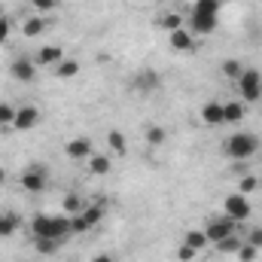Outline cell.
Returning a JSON list of instances; mask_svg holds the SVG:
<instances>
[{"label":"cell","mask_w":262,"mask_h":262,"mask_svg":"<svg viewBox=\"0 0 262 262\" xmlns=\"http://www.w3.org/2000/svg\"><path fill=\"white\" fill-rule=\"evenodd\" d=\"M34 238H52V241H64L70 235V216H49V213H37L31 220Z\"/></svg>","instance_id":"obj_1"},{"label":"cell","mask_w":262,"mask_h":262,"mask_svg":"<svg viewBox=\"0 0 262 262\" xmlns=\"http://www.w3.org/2000/svg\"><path fill=\"white\" fill-rule=\"evenodd\" d=\"M223 149H226L229 159L244 162V159H253V156L259 152V137L250 134V131H238V134H232V137L223 143Z\"/></svg>","instance_id":"obj_2"},{"label":"cell","mask_w":262,"mask_h":262,"mask_svg":"<svg viewBox=\"0 0 262 262\" xmlns=\"http://www.w3.org/2000/svg\"><path fill=\"white\" fill-rule=\"evenodd\" d=\"M238 89H241V101L256 104L262 98V73L253 67H244V73L238 76Z\"/></svg>","instance_id":"obj_3"},{"label":"cell","mask_w":262,"mask_h":262,"mask_svg":"<svg viewBox=\"0 0 262 262\" xmlns=\"http://www.w3.org/2000/svg\"><path fill=\"white\" fill-rule=\"evenodd\" d=\"M101 220H104V207H101V204H89L82 213L70 216V232H89V229H95Z\"/></svg>","instance_id":"obj_4"},{"label":"cell","mask_w":262,"mask_h":262,"mask_svg":"<svg viewBox=\"0 0 262 262\" xmlns=\"http://www.w3.org/2000/svg\"><path fill=\"white\" fill-rule=\"evenodd\" d=\"M223 210H226V216H232L235 223H244V220L253 213V204L247 201V195L232 192V195H226V201H223Z\"/></svg>","instance_id":"obj_5"},{"label":"cell","mask_w":262,"mask_h":262,"mask_svg":"<svg viewBox=\"0 0 262 262\" xmlns=\"http://www.w3.org/2000/svg\"><path fill=\"white\" fill-rule=\"evenodd\" d=\"M235 229H238V223H235L232 216H220V220H210V223L204 226V235H207V241H213V244H220L223 238H229V235H235Z\"/></svg>","instance_id":"obj_6"},{"label":"cell","mask_w":262,"mask_h":262,"mask_svg":"<svg viewBox=\"0 0 262 262\" xmlns=\"http://www.w3.org/2000/svg\"><path fill=\"white\" fill-rule=\"evenodd\" d=\"M21 186L28 189V192H43L46 189V168L43 165H28L25 168V174H21Z\"/></svg>","instance_id":"obj_7"},{"label":"cell","mask_w":262,"mask_h":262,"mask_svg":"<svg viewBox=\"0 0 262 262\" xmlns=\"http://www.w3.org/2000/svg\"><path fill=\"white\" fill-rule=\"evenodd\" d=\"M9 76L18 82H34L37 79V61L34 58H15L9 64Z\"/></svg>","instance_id":"obj_8"},{"label":"cell","mask_w":262,"mask_h":262,"mask_svg":"<svg viewBox=\"0 0 262 262\" xmlns=\"http://www.w3.org/2000/svg\"><path fill=\"white\" fill-rule=\"evenodd\" d=\"M168 43H171L174 52H192V49H195V34L180 28V31H171V34H168Z\"/></svg>","instance_id":"obj_9"},{"label":"cell","mask_w":262,"mask_h":262,"mask_svg":"<svg viewBox=\"0 0 262 262\" xmlns=\"http://www.w3.org/2000/svg\"><path fill=\"white\" fill-rule=\"evenodd\" d=\"M37 122H40V110H37V107H18L15 122H12V131H31Z\"/></svg>","instance_id":"obj_10"},{"label":"cell","mask_w":262,"mask_h":262,"mask_svg":"<svg viewBox=\"0 0 262 262\" xmlns=\"http://www.w3.org/2000/svg\"><path fill=\"white\" fill-rule=\"evenodd\" d=\"M162 85V76L156 73V70H140L134 79H131V89H137V92H156Z\"/></svg>","instance_id":"obj_11"},{"label":"cell","mask_w":262,"mask_h":262,"mask_svg":"<svg viewBox=\"0 0 262 262\" xmlns=\"http://www.w3.org/2000/svg\"><path fill=\"white\" fill-rule=\"evenodd\" d=\"M64 152H67V159L79 162V159H89L95 149H92V140H89V137H73V140L64 146Z\"/></svg>","instance_id":"obj_12"},{"label":"cell","mask_w":262,"mask_h":262,"mask_svg":"<svg viewBox=\"0 0 262 262\" xmlns=\"http://www.w3.org/2000/svg\"><path fill=\"white\" fill-rule=\"evenodd\" d=\"M61 58H64V49L61 46H43L34 61H37V67H55Z\"/></svg>","instance_id":"obj_13"},{"label":"cell","mask_w":262,"mask_h":262,"mask_svg":"<svg viewBox=\"0 0 262 262\" xmlns=\"http://www.w3.org/2000/svg\"><path fill=\"white\" fill-rule=\"evenodd\" d=\"M21 226V216L12 210H0V238H12Z\"/></svg>","instance_id":"obj_14"},{"label":"cell","mask_w":262,"mask_h":262,"mask_svg":"<svg viewBox=\"0 0 262 262\" xmlns=\"http://www.w3.org/2000/svg\"><path fill=\"white\" fill-rule=\"evenodd\" d=\"M189 28H192V34H213V31H216V15H201V12H192Z\"/></svg>","instance_id":"obj_15"},{"label":"cell","mask_w":262,"mask_h":262,"mask_svg":"<svg viewBox=\"0 0 262 262\" xmlns=\"http://www.w3.org/2000/svg\"><path fill=\"white\" fill-rule=\"evenodd\" d=\"M201 122L204 125H223V104L220 101H207L201 107Z\"/></svg>","instance_id":"obj_16"},{"label":"cell","mask_w":262,"mask_h":262,"mask_svg":"<svg viewBox=\"0 0 262 262\" xmlns=\"http://www.w3.org/2000/svg\"><path fill=\"white\" fill-rule=\"evenodd\" d=\"M85 162H89V171H92V174H98V177L110 174V168H113V162H110V156H107V152H92Z\"/></svg>","instance_id":"obj_17"},{"label":"cell","mask_w":262,"mask_h":262,"mask_svg":"<svg viewBox=\"0 0 262 262\" xmlns=\"http://www.w3.org/2000/svg\"><path fill=\"white\" fill-rule=\"evenodd\" d=\"M241 119H244V104H241V101H229V104H223V122L238 125Z\"/></svg>","instance_id":"obj_18"},{"label":"cell","mask_w":262,"mask_h":262,"mask_svg":"<svg viewBox=\"0 0 262 262\" xmlns=\"http://www.w3.org/2000/svg\"><path fill=\"white\" fill-rule=\"evenodd\" d=\"M79 73V61L76 58H61L58 64H55V76L58 79H73Z\"/></svg>","instance_id":"obj_19"},{"label":"cell","mask_w":262,"mask_h":262,"mask_svg":"<svg viewBox=\"0 0 262 262\" xmlns=\"http://www.w3.org/2000/svg\"><path fill=\"white\" fill-rule=\"evenodd\" d=\"M183 244H189L192 250H198V253H201V250H204V247H207L210 241H207L204 229H189V232H186V241H183Z\"/></svg>","instance_id":"obj_20"},{"label":"cell","mask_w":262,"mask_h":262,"mask_svg":"<svg viewBox=\"0 0 262 262\" xmlns=\"http://www.w3.org/2000/svg\"><path fill=\"white\" fill-rule=\"evenodd\" d=\"M61 204H64V213H70V216H76V213H82V210L89 207V204L82 201V195H76V192L64 195V201H61Z\"/></svg>","instance_id":"obj_21"},{"label":"cell","mask_w":262,"mask_h":262,"mask_svg":"<svg viewBox=\"0 0 262 262\" xmlns=\"http://www.w3.org/2000/svg\"><path fill=\"white\" fill-rule=\"evenodd\" d=\"M43 31H46V21H43L40 15H31V18L21 25V34H25V37H40Z\"/></svg>","instance_id":"obj_22"},{"label":"cell","mask_w":262,"mask_h":262,"mask_svg":"<svg viewBox=\"0 0 262 262\" xmlns=\"http://www.w3.org/2000/svg\"><path fill=\"white\" fill-rule=\"evenodd\" d=\"M156 25L165 28V31L171 34V31H180V28H183V15H180V12H168V15H162Z\"/></svg>","instance_id":"obj_23"},{"label":"cell","mask_w":262,"mask_h":262,"mask_svg":"<svg viewBox=\"0 0 262 262\" xmlns=\"http://www.w3.org/2000/svg\"><path fill=\"white\" fill-rule=\"evenodd\" d=\"M107 146H110L113 152H125V134L119 128H110L107 131Z\"/></svg>","instance_id":"obj_24"},{"label":"cell","mask_w":262,"mask_h":262,"mask_svg":"<svg viewBox=\"0 0 262 262\" xmlns=\"http://www.w3.org/2000/svg\"><path fill=\"white\" fill-rule=\"evenodd\" d=\"M220 6H223V0H195L192 12H201V15H216V12H220Z\"/></svg>","instance_id":"obj_25"},{"label":"cell","mask_w":262,"mask_h":262,"mask_svg":"<svg viewBox=\"0 0 262 262\" xmlns=\"http://www.w3.org/2000/svg\"><path fill=\"white\" fill-rule=\"evenodd\" d=\"M165 140H168V131L162 128V125H149L146 128V143L149 146H162Z\"/></svg>","instance_id":"obj_26"},{"label":"cell","mask_w":262,"mask_h":262,"mask_svg":"<svg viewBox=\"0 0 262 262\" xmlns=\"http://www.w3.org/2000/svg\"><path fill=\"white\" fill-rule=\"evenodd\" d=\"M244 241L238 238V235H229V238H223L216 247H220V253H238V247H241Z\"/></svg>","instance_id":"obj_27"},{"label":"cell","mask_w":262,"mask_h":262,"mask_svg":"<svg viewBox=\"0 0 262 262\" xmlns=\"http://www.w3.org/2000/svg\"><path fill=\"white\" fill-rule=\"evenodd\" d=\"M223 73L232 79V82H238V76L244 73V67H241V61H235V58H229L226 64H223Z\"/></svg>","instance_id":"obj_28"},{"label":"cell","mask_w":262,"mask_h":262,"mask_svg":"<svg viewBox=\"0 0 262 262\" xmlns=\"http://www.w3.org/2000/svg\"><path fill=\"white\" fill-rule=\"evenodd\" d=\"M15 113H18V107L0 104V128H3V125H12V122H15Z\"/></svg>","instance_id":"obj_29"},{"label":"cell","mask_w":262,"mask_h":262,"mask_svg":"<svg viewBox=\"0 0 262 262\" xmlns=\"http://www.w3.org/2000/svg\"><path fill=\"white\" fill-rule=\"evenodd\" d=\"M256 256H259V250H256L253 244H247V241H244V244L238 247V259H241V262H256Z\"/></svg>","instance_id":"obj_30"},{"label":"cell","mask_w":262,"mask_h":262,"mask_svg":"<svg viewBox=\"0 0 262 262\" xmlns=\"http://www.w3.org/2000/svg\"><path fill=\"white\" fill-rule=\"evenodd\" d=\"M256 189H259V180H256L253 174L241 177V195H250V192H256Z\"/></svg>","instance_id":"obj_31"},{"label":"cell","mask_w":262,"mask_h":262,"mask_svg":"<svg viewBox=\"0 0 262 262\" xmlns=\"http://www.w3.org/2000/svg\"><path fill=\"white\" fill-rule=\"evenodd\" d=\"M34 241H37V250L40 253H55L58 244H61V241H52V238H34Z\"/></svg>","instance_id":"obj_32"},{"label":"cell","mask_w":262,"mask_h":262,"mask_svg":"<svg viewBox=\"0 0 262 262\" xmlns=\"http://www.w3.org/2000/svg\"><path fill=\"white\" fill-rule=\"evenodd\" d=\"M195 256H198V250H192L189 244H180V247H177V259L180 262H192Z\"/></svg>","instance_id":"obj_33"},{"label":"cell","mask_w":262,"mask_h":262,"mask_svg":"<svg viewBox=\"0 0 262 262\" xmlns=\"http://www.w3.org/2000/svg\"><path fill=\"white\" fill-rule=\"evenodd\" d=\"M31 6L37 12H52V9H58V0H31Z\"/></svg>","instance_id":"obj_34"},{"label":"cell","mask_w":262,"mask_h":262,"mask_svg":"<svg viewBox=\"0 0 262 262\" xmlns=\"http://www.w3.org/2000/svg\"><path fill=\"white\" fill-rule=\"evenodd\" d=\"M247 244H253L256 250H262V226H253V229L247 232Z\"/></svg>","instance_id":"obj_35"},{"label":"cell","mask_w":262,"mask_h":262,"mask_svg":"<svg viewBox=\"0 0 262 262\" xmlns=\"http://www.w3.org/2000/svg\"><path fill=\"white\" fill-rule=\"evenodd\" d=\"M6 37H9V18H3V15H0V43H3Z\"/></svg>","instance_id":"obj_36"},{"label":"cell","mask_w":262,"mask_h":262,"mask_svg":"<svg viewBox=\"0 0 262 262\" xmlns=\"http://www.w3.org/2000/svg\"><path fill=\"white\" fill-rule=\"evenodd\" d=\"M95 262H113V256H107V253H101V256H95Z\"/></svg>","instance_id":"obj_37"},{"label":"cell","mask_w":262,"mask_h":262,"mask_svg":"<svg viewBox=\"0 0 262 262\" xmlns=\"http://www.w3.org/2000/svg\"><path fill=\"white\" fill-rule=\"evenodd\" d=\"M3 180H6V171H3V168H0V186H3Z\"/></svg>","instance_id":"obj_38"},{"label":"cell","mask_w":262,"mask_h":262,"mask_svg":"<svg viewBox=\"0 0 262 262\" xmlns=\"http://www.w3.org/2000/svg\"><path fill=\"white\" fill-rule=\"evenodd\" d=\"M156 3H159V0H156Z\"/></svg>","instance_id":"obj_39"}]
</instances>
